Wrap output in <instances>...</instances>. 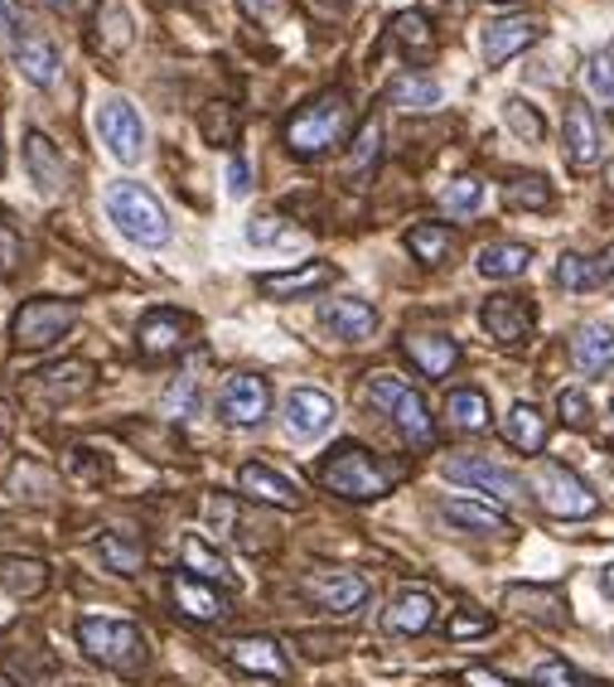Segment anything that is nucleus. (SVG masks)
I'll list each match as a JSON object with an SVG mask.
<instances>
[{
    "label": "nucleus",
    "instance_id": "obj_1",
    "mask_svg": "<svg viewBox=\"0 0 614 687\" xmlns=\"http://www.w3.org/2000/svg\"><path fill=\"white\" fill-rule=\"evenodd\" d=\"M315 474H319V484H325L329 494L354 499V504H372V499H382L387 489L402 480L407 465H402V460H382V455L364 451V445L344 441V445H334V451L319 460Z\"/></svg>",
    "mask_w": 614,
    "mask_h": 687
},
{
    "label": "nucleus",
    "instance_id": "obj_2",
    "mask_svg": "<svg viewBox=\"0 0 614 687\" xmlns=\"http://www.w3.org/2000/svg\"><path fill=\"white\" fill-rule=\"evenodd\" d=\"M349 98L344 92H325V98L305 102L300 112H290L286 122V151L296 155V161H319V155H329L334 145L349 136Z\"/></svg>",
    "mask_w": 614,
    "mask_h": 687
},
{
    "label": "nucleus",
    "instance_id": "obj_3",
    "mask_svg": "<svg viewBox=\"0 0 614 687\" xmlns=\"http://www.w3.org/2000/svg\"><path fill=\"white\" fill-rule=\"evenodd\" d=\"M0 49H6V59L16 63V69L30 78L34 88H53L59 83V49H53L49 34H39L30 20H24V10L16 0H0Z\"/></svg>",
    "mask_w": 614,
    "mask_h": 687
},
{
    "label": "nucleus",
    "instance_id": "obj_4",
    "mask_svg": "<svg viewBox=\"0 0 614 687\" xmlns=\"http://www.w3.org/2000/svg\"><path fill=\"white\" fill-rule=\"evenodd\" d=\"M78 644H83V654L92 664H102L112 673H141L145 658H151V639L131 619H98V615L78 619Z\"/></svg>",
    "mask_w": 614,
    "mask_h": 687
},
{
    "label": "nucleus",
    "instance_id": "obj_5",
    "mask_svg": "<svg viewBox=\"0 0 614 687\" xmlns=\"http://www.w3.org/2000/svg\"><path fill=\"white\" fill-rule=\"evenodd\" d=\"M106 218L122 228L131 243L141 247H160L170 243V218L165 208H160V199L151 189H141L136 180H116L112 189H106Z\"/></svg>",
    "mask_w": 614,
    "mask_h": 687
},
{
    "label": "nucleus",
    "instance_id": "obj_6",
    "mask_svg": "<svg viewBox=\"0 0 614 687\" xmlns=\"http://www.w3.org/2000/svg\"><path fill=\"white\" fill-rule=\"evenodd\" d=\"M368 398H372L378 412L392 417V427L402 431L417 451H431L436 445V421H431V412H426V398L411 388V382L392 378V373H378V378H368Z\"/></svg>",
    "mask_w": 614,
    "mask_h": 687
},
{
    "label": "nucleus",
    "instance_id": "obj_7",
    "mask_svg": "<svg viewBox=\"0 0 614 687\" xmlns=\"http://www.w3.org/2000/svg\"><path fill=\"white\" fill-rule=\"evenodd\" d=\"M538 499L542 509L552 513V519H595L600 513V499L595 489L581 480L571 465H562V460H542L538 465Z\"/></svg>",
    "mask_w": 614,
    "mask_h": 687
},
{
    "label": "nucleus",
    "instance_id": "obj_8",
    "mask_svg": "<svg viewBox=\"0 0 614 687\" xmlns=\"http://www.w3.org/2000/svg\"><path fill=\"white\" fill-rule=\"evenodd\" d=\"M73 325H78V300H59V296L24 300L16 310V349L44 353L49 344H59Z\"/></svg>",
    "mask_w": 614,
    "mask_h": 687
},
{
    "label": "nucleus",
    "instance_id": "obj_9",
    "mask_svg": "<svg viewBox=\"0 0 614 687\" xmlns=\"http://www.w3.org/2000/svg\"><path fill=\"white\" fill-rule=\"evenodd\" d=\"M92 382H98V373H92L83 359H69V363H49V368H39V373H30L20 382V398L34 402L39 412H53V407H63V402L88 398Z\"/></svg>",
    "mask_w": 614,
    "mask_h": 687
},
{
    "label": "nucleus",
    "instance_id": "obj_10",
    "mask_svg": "<svg viewBox=\"0 0 614 687\" xmlns=\"http://www.w3.org/2000/svg\"><path fill=\"white\" fill-rule=\"evenodd\" d=\"M305 601L319 605L325 615H358L368 605V581L358 572H344V566H319V572L300 576Z\"/></svg>",
    "mask_w": 614,
    "mask_h": 687
},
{
    "label": "nucleus",
    "instance_id": "obj_11",
    "mask_svg": "<svg viewBox=\"0 0 614 687\" xmlns=\"http://www.w3.org/2000/svg\"><path fill=\"white\" fill-rule=\"evenodd\" d=\"M446 480H456L464 489H479V494L499 499V504H528V489L509 465H493L484 455H450L446 460Z\"/></svg>",
    "mask_w": 614,
    "mask_h": 687
},
{
    "label": "nucleus",
    "instance_id": "obj_12",
    "mask_svg": "<svg viewBox=\"0 0 614 687\" xmlns=\"http://www.w3.org/2000/svg\"><path fill=\"white\" fill-rule=\"evenodd\" d=\"M98 136L122 165H136L145 155V122L126 98H102L98 102Z\"/></svg>",
    "mask_w": 614,
    "mask_h": 687
},
{
    "label": "nucleus",
    "instance_id": "obj_13",
    "mask_svg": "<svg viewBox=\"0 0 614 687\" xmlns=\"http://www.w3.org/2000/svg\"><path fill=\"white\" fill-rule=\"evenodd\" d=\"M272 412V382L262 373H233L218 388V417L228 427H262Z\"/></svg>",
    "mask_w": 614,
    "mask_h": 687
},
{
    "label": "nucleus",
    "instance_id": "obj_14",
    "mask_svg": "<svg viewBox=\"0 0 614 687\" xmlns=\"http://www.w3.org/2000/svg\"><path fill=\"white\" fill-rule=\"evenodd\" d=\"M194 335V320L190 315H180V310H151L145 320L136 325V349H141V359H175V353L190 344Z\"/></svg>",
    "mask_w": 614,
    "mask_h": 687
},
{
    "label": "nucleus",
    "instance_id": "obj_15",
    "mask_svg": "<svg viewBox=\"0 0 614 687\" xmlns=\"http://www.w3.org/2000/svg\"><path fill=\"white\" fill-rule=\"evenodd\" d=\"M24 165H30L34 189L49 194V199L73 189V165L63 161V151L44 136V131H24Z\"/></svg>",
    "mask_w": 614,
    "mask_h": 687
},
{
    "label": "nucleus",
    "instance_id": "obj_16",
    "mask_svg": "<svg viewBox=\"0 0 614 687\" xmlns=\"http://www.w3.org/2000/svg\"><path fill=\"white\" fill-rule=\"evenodd\" d=\"M562 145H566V165L576 170V175L600 165V122H595L591 102H566Z\"/></svg>",
    "mask_w": 614,
    "mask_h": 687
},
{
    "label": "nucleus",
    "instance_id": "obj_17",
    "mask_svg": "<svg viewBox=\"0 0 614 687\" xmlns=\"http://www.w3.org/2000/svg\"><path fill=\"white\" fill-rule=\"evenodd\" d=\"M532 300L523 296H489L484 310H479V325H484V335L493 344H523L532 335Z\"/></svg>",
    "mask_w": 614,
    "mask_h": 687
},
{
    "label": "nucleus",
    "instance_id": "obj_18",
    "mask_svg": "<svg viewBox=\"0 0 614 687\" xmlns=\"http://www.w3.org/2000/svg\"><path fill=\"white\" fill-rule=\"evenodd\" d=\"M402 353L426 378H446L460 363V344L450 335H440V329H411V335H402Z\"/></svg>",
    "mask_w": 614,
    "mask_h": 687
},
{
    "label": "nucleus",
    "instance_id": "obj_19",
    "mask_svg": "<svg viewBox=\"0 0 614 687\" xmlns=\"http://www.w3.org/2000/svg\"><path fill=\"white\" fill-rule=\"evenodd\" d=\"M319 325L329 329V335L349 339V344H364L378 335V310L368 306V300H354V296H334L319 306Z\"/></svg>",
    "mask_w": 614,
    "mask_h": 687
},
{
    "label": "nucleus",
    "instance_id": "obj_20",
    "mask_svg": "<svg viewBox=\"0 0 614 687\" xmlns=\"http://www.w3.org/2000/svg\"><path fill=\"white\" fill-rule=\"evenodd\" d=\"M228 658L252 678H276L286 683L290 678V658L282 654V644L266 639V634H247V639H228Z\"/></svg>",
    "mask_w": 614,
    "mask_h": 687
},
{
    "label": "nucleus",
    "instance_id": "obj_21",
    "mask_svg": "<svg viewBox=\"0 0 614 687\" xmlns=\"http://www.w3.org/2000/svg\"><path fill=\"white\" fill-rule=\"evenodd\" d=\"M170 596H175V611L198 619V625H218V619L228 615V601L218 596V586H208V581H198L190 572L170 576Z\"/></svg>",
    "mask_w": 614,
    "mask_h": 687
},
{
    "label": "nucleus",
    "instance_id": "obj_22",
    "mask_svg": "<svg viewBox=\"0 0 614 687\" xmlns=\"http://www.w3.org/2000/svg\"><path fill=\"white\" fill-rule=\"evenodd\" d=\"M237 489L266 509H300V489L290 484L286 474H276L272 465H262V460H247V465L237 470Z\"/></svg>",
    "mask_w": 614,
    "mask_h": 687
},
{
    "label": "nucleus",
    "instance_id": "obj_23",
    "mask_svg": "<svg viewBox=\"0 0 614 687\" xmlns=\"http://www.w3.org/2000/svg\"><path fill=\"white\" fill-rule=\"evenodd\" d=\"M334 427V398L319 388H296L286 398V431L300 435V441H310V435L329 431Z\"/></svg>",
    "mask_w": 614,
    "mask_h": 687
},
{
    "label": "nucleus",
    "instance_id": "obj_24",
    "mask_svg": "<svg viewBox=\"0 0 614 687\" xmlns=\"http://www.w3.org/2000/svg\"><path fill=\"white\" fill-rule=\"evenodd\" d=\"M542 39V24L528 20V16H513V20H493L484 30V63H509L513 54H523V49H532Z\"/></svg>",
    "mask_w": 614,
    "mask_h": 687
},
{
    "label": "nucleus",
    "instance_id": "obj_25",
    "mask_svg": "<svg viewBox=\"0 0 614 687\" xmlns=\"http://www.w3.org/2000/svg\"><path fill=\"white\" fill-rule=\"evenodd\" d=\"M334 276H339V271H334L329 262H305V267H296V271L262 276L257 290H262V296H272V300H296V296H315V290H325Z\"/></svg>",
    "mask_w": 614,
    "mask_h": 687
},
{
    "label": "nucleus",
    "instance_id": "obj_26",
    "mask_svg": "<svg viewBox=\"0 0 614 687\" xmlns=\"http://www.w3.org/2000/svg\"><path fill=\"white\" fill-rule=\"evenodd\" d=\"M571 363H576L585 378H605L614 368V329L610 325H581L576 335H571Z\"/></svg>",
    "mask_w": 614,
    "mask_h": 687
},
{
    "label": "nucleus",
    "instance_id": "obj_27",
    "mask_svg": "<svg viewBox=\"0 0 614 687\" xmlns=\"http://www.w3.org/2000/svg\"><path fill=\"white\" fill-rule=\"evenodd\" d=\"M0 664L16 673L20 683H30V687H53V683H59V664H53V654L39 639H24V649H16V644H0Z\"/></svg>",
    "mask_w": 614,
    "mask_h": 687
},
{
    "label": "nucleus",
    "instance_id": "obj_28",
    "mask_svg": "<svg viewBox=\"0 0 614 687\" xmlns=\"http://www.w3.org/2000/svg\"><path fill=\"white\" fill-rule=\"evenodd\" d=\"M382 625H387V634H402V639L426 634L436 625V596H431V591H402V596L387 605Z\"/></svg>",
    "mask_w": 614,
    "mask_h": 687
},
{
    "label": "nucleus",
    "instance_id": "obj_29",
    "mask_svg": "<svg viewBox=\"0 0 614 687\" xmlns=\"http://www.w3.org/2000/svg\"><path fill=\"white\" fill-rule=\"evenodd\" d=\"M59 474H53L49 465H39V460H16V470H10V494L20 499V504L30 509H44L59 499Z\"/></svg>",
    "mask_w": 614,
    "mask_h": 687
},
{
    "label": "nucleus",
    "instance_id": "obj_30",
    "mask_svg": "<svg viewBox=\"0 0 614 687\" xmlns=\"http://www.w3.org/2000/svg\"><path fill=\"white\" fill-rule=\"evenodd\" d=\"M503 441H509L513 451H523V455H542V445H546V412H542V407H532V402H513L509 417H503Z\"/></svg>",
    "mask_w": 614,
    "mask_h": 687
},
{
    "label": "nucleus",
    "instance_id": "obj_31",
    "mask_svg": "<svg viewBox=\"0 0 614 687\" xmlns=\"http://www.w3.org/2000/svg\"><path fill=\"white\" fill-rule=\"evenodd\" d=\"M503 601H509L518 615H528L532 625H546V629L566 625V601L556 596V591H546V586H509V596Z\"/></svg>",
    "mask_w": 614,
    "mask_h": 687
},
{
    "label": "nucleus",
    "instance_id": "obj_32",
    "mask_svg": "<svg viewBox=\"0 0 614 687\" xmlns=\"http://www.w3.org/2000/svg\"><path fill=\"white\" fill-rule=\"evenodd\" d=\"M180 557H184V566H190V576L208 581V586H237V572H233L228 562H223V552H218V547H208L198 533H184Z\"/></svg>",
    "mask_w": 614,
    "mask_h": 687
},
{
    "label": "nucleus",
    "instance_id": "obj_33",
    "mask_svg": "<svg viewBox=\"0 0 614 687\" xmlns=\"http://www.w3.org/2000/svg\"><path fill=\"white\" fill-rule=\"evenodd\" d=\"M98 557L106 572H116V576H136L141 566H145V543L131 527H112V533H102L98 537Z\"/></svg>",
    "mask_w": 614,
    "mask_h": 687
},
{
    "label": "nucleus",
    "instance_id": "obj_34",
    "mask_svg": "<svg viewBox=\"0 0 614 687\" xmlns=\"http://www.w3.org/2000/svg\"><path fill=\"white\" fill-rule=\"evenodd\" d=\"M0 586L20 601H34L49 591V566L39 557H6L0 562Z\"/></svg>",
    "mask_w": 614,
    "mask_h": 687
},
{
    "label": "nucleus",
    "instance_id": "obj_35",
    "mask_svg": "<svg viewBox=\"0 0 614 687\" xmlns=\"http://www.w3.org/2000/svg\"><path fill=\"white\" fill-rule=\"evenodd\" d=\"M440 519L456 523L460 533H503V527H509L499 509L474 504V499H446V504H440Z\"/></svg>",
    "mask_w": 614,
    "mask_h": 687
},
{
    "label": "nucleus",
    "instance_id": "obj_36",
    "mask_svg": "<svg viewBox=\"0 0 614 687\" xmlns=\"http://www.w3.org/2000/svg\"><path fill=\"white\" fill-rule=\"evenodd\" d=\"M407 253L421 262V267H440L450 253H456V233L446 228V223H417V228L407 233Z\"/></svg>",
    "mask_w": 614,
    "mask_h": 687
},
{
    "label": "nucleus",
    "instance_id": "obj_37",
    "mask_svg": "<svg viewBox=\"0 0 614 687\" xmlns=\"http://www.w3.org/2000/svg\"><path fill=\"white\" fill-rule=\"evenodd\" d=\"M528 267H532L528 243H493L479 253V276H489V281H509V276H523Z\"/></svg>",
    "mask_w": 614,
    "mask_h": 687
},
{
    "label": "nucleus",
    "instance_id": "obj_38",
    "mask_svg": "<svg viewBox=\"0 0 614 687\" xmlns=\"http://www.w3.org/2000/svg\"><path fill=\"white\" fill-rule=\"evenodd\" d=\"M446 421L456 431H484L489 427V398L479 388H456L446 398Z\"/></svg>",
    "mask_w": 614,
    "mask_h": 687
},
{
    "label": "nucleus",
    "instance_id": "obj_39",
    "mask_svg": "<svg viewBox=\"0 0 614 687\" xmlns=\"http://www.w3.org/2000/svg\"><path fill=\"white\" fill-rule=\"evenodd\" d=\"M387 102H397V107H411V112H426L440 102V83L426 73H402L387 83Z\"/></svg>",
    "mask_w": 614,
    "mask_h": 687
},
{
    "label": "nucleus",
    "instance_id": "obj_40",
    "mask_svg": "<svg viewBox=\"0 0 614 687\" xmlns=\"http://www.w3.org/2000/svg\"><path fill=\"white\" fill-rule=\"evenodd\" d=\"M552 184L542 175H513L503 180V204L509 208H523V214H542V208H552Z\"/></svg>",
    "mask_w": 614,
    "mask_h": 687
},
{
    "label": "nucleus",
    "instance_id": "obj_41",
    "mask_svg": "<svg viewBox=\"0 0 614 687\" xmlns=\"http://www.w3.org/2000/svg\"><path fill=\"white\" fill-rule=\"evenodd\" d=\"M378 155H382V122L378 116H368V122L358 126L354 151H349V180H364L368 170L378 165Z\"/></svg>",
    "mask_w": 614,
    "mask_h": 687
},
{
    "label": "nucleus",
    "instance_id": "obj_42",
    "mask_svg": "<svg viewBox=\"0 0 614 687\" xmlns=\"http://www.w3.org/2000/svg\"><path fill=\"white\" fill-rule=\"evenodd\" d=\"M136 39V30H131V16L122 6H98V44L102 54H122V49Z\"/></svg>",
    "mask_w": 614,
    "mask_h": 687
},
{
    "label": "nucleus",
    "instance_id": "obj_43",
    "mask_svg": "<svg viewBox=\"0 0 614 687\" xmlns=\"http://www.w3.org/2000/svg\"><path fill=\"white\" fill-rule=\"evenodd\" d=\"M479 204H484V180L479 175L450 180V189L440 194V214H450V218H470Z\"/></svg>",
    "mask_w": 614,
    "mask_h": 687
},
{
    "label": "nucleus",
    "instance_id": "obj_44",
    "mask_svg": "<svg viewBox=\"0 0 614 687\" xmlns=\"http://www.w3.org/2000/svg\"><path fill=\"white\" fill-rule=\"evenodd\" d=\"M556 286L566 290V296H585V290L600 286V271H595V257H581V253H566L556 262Z\"/></svg>",
    "mask_w": 614,
    "mask_h": 687
},
{
    "label": "nucleus",
    "instance_id": "obj_45",
    "mask_svg": "<svg viewBox=\"0 0 614 687\" xmlns=\"http://www.w3.org/2000/svg\"><path fill=\"white\" fill-rule=\"evenodd\" d=\"M392 39L407 49V54H426V49L436 44V30H431V20H426L421 10H402V16L392 20Z\"/></svg>",
    "mask_w": 614,
    "mask_h": 687
},
{
    "label": "nucleus",
    "instance_id": "obj_46",
    "mask_svg": "<svg viewBox=\"0 0 614 687\" xmlns=\"http://www.w3.org/2000/svg\"><path fill=\"white\" fill-rule=\"evenodd\" d=\"M503 122H509V131H518L528 145H538L542 136H546V122L538 112H532V102H523V98H509L503 102Z\"/></svg>",
    "mask_w": 614,
    "mask_h": 687
},
{
    "label": "nucleus",
    "instance_id": "obj_47",
    "mask_svg": "<svg viewBox=\"0 0 614 687\" xmlns=\"http://www.w3.org/2000/svg\"><path fill=\"white\" fill-rule=\"evenodd\" d=\"M493 625H499V619H493L489 611H474V605H464V611L450 615L446 634H450L456 644H464V639H484V634H493Z\"/></svg>",
    "mask_w": 614,
    "mask_h": 687
},
{
    "label": "nucleus",
    "instance_id": "obj_48",
    "mask_svg": "<svg viewBox=\"0 0 614 687\" xmlns=\"http://www.w3.org/2000/svg\"><path fill=\"white\" fill-rule=\"evenodd\" d=\"M198 122H204L208 145H233L237 141V112L228 107V102H208Z\"/></svg>",
    "mask_w": 614,
    "mask_h": 687
},
{
    "label": "nucleus",
    "instance_id": "obj_49",
    "mask_svg": "<svg viewBox=\"0 0 614 687\" xmlns=\"http://www.w3.org/2000/svg\"><path fill=\"white\" fill-rule=\"evenodd\" d=\"M556 412H562V427H571V431H585L595 421V407H591V398H585L581 388H562V392H556Z\"/></svg>",
    "mask_w": 614,
    "mask_h": 687
},
{
    "label": "nucleus",
    "instance_id": "obj_50",
    "mask_svg": "<svg viewBox=\"0 0 614 687\" xmlns=\"http://www.w3.org/2000/svg\"><path fill=\"white\" fill-rule=\"evenodd\" d=\"M20 262H24V233L16 228V218L0 208V271L6 276H16L20 271Z\"/></svg>",
    "mask_w": 614,
    "mask_h": 687
},
{
    "label": "nucleus",
    "instance_id": "obj_51",
    "mask_svg": "<svg viewBox=\"0 0 614 687\" xmlns=\"http://www.w3.org/2000/svg\"><path fill=\"white\" fill-rule=\"evenodd\" d=\"M165 412L170 417H194L198 412V378L194 373H184L165 388Z\"/></svg>",
    "mask_w": 614,
    "mask_h": 687
},
{
    "label": "nucleus",
    "instance_id": "obj_52",
    "mask_svg": "<svg viewBox=\"0 0 614 687\" xmlns=\"http://www.w3.org/2000/svg\"><path fill=\"white\" fill-rule=\"evenodd\" d=\"M247 243H257V247H276V243H290V228H286L282 218L262 214V218H252V223H247Z\"/></svg>",
    "mask_w": 614,
    "mask_h": 687
},
{
    "label": "nucleus",
    "instance_id": "obj_53",
    "mask_svg": "<svg viewBox=\"0 0 614 687\" xmlns=\"http://www.w3.org/2000/svg\"><path fill=\"white\" fill-rule=\"evenodd\" d=\"M538 687H591V683H585L566 658H546V664L538 668Z\"/></svg>",
    "mask_w": 614,
    "mask_h": 687
},
{
    "label": "nucleus",
    "instance_id": "obj_54",
    "mask_svg": "<svg viewBox=\"0 0 614 687\" xmlns=\"http://www.w3.org/2000/svg\"><path fill=\"white\" fill-rule=\"evenodd\" d=\"M591 92L600 102H614V54H595L591 59Z\"/></svg>",
    "mask_w": 614,
    "mask_h": 687
},
{
    "label": "nucleus",
    "instance_id": "obj_55",
    "mask_svg": "<svg viewBox=\"0 0 614 687\" xmlns=\"http://www.w3.org/2000/svg\"><path fill=\"white\" fill-rule=\"evenodd\" d=\"M237 10H243L247 20H257V24H276L286 16V0H237Z\"/></svg>",
    "mask_w": 614,
    "mask_h": 687
},
{
    "label": "nucleus",
    "instance_id": "obj_56",
    "mask_svg": "<svg viewBox=\"0 0 614 687\" xmlns=\"http://www.w3.org/2000/svg\"><path fill=\"white\" fill-rule=\"evenodd\" d=\"M464 687H523V683H513V678H503V673L474 664V668H464Z\"/></svg>",
    "mask_w": 614,
    "mask_h": 687
},
{
    "label": "nucleus",
    "instance_id": "obj_57",
    "mask_svg": "<svg viewBox=\"0 0 614 687\" xmlns=\"http://www.w3.org/2000/svg\"><path fill=\"white\" fill-rule=\"evenodd\" d=\"M595 271H600V290H614V243L605 247V257H595Z\"/></svg>",
    "mask_w": 614,
    "mask_h": 687
},
{
    "label": "nucleus",
    "instance_id": "obj_58",
    "mask_svg": "<svg viewBox=\"0 0 614 687\" xmlns=\"http://www.w3.org/2000/svg\"><path fill=\"white\" fill-rule=\"evenodd\" d=\"M228 189H233V194H247V189H252V180H247V165H243V161H233V165H228Z\"/></svg>",
    "mask_w": 614,
    "mask_h": 687
},
{
    "label": "nucleus",
    "instance_id": "obj_59",
    "mask_svg": "<svg viewBox=\"0 0 614 687\" xmlns=\"http://www.w3.org/2000/svg\"><path fill=\"white\" fill-rule=\"evenodd\" d=\"M39 6H49L53 16H78V10H83L88 0H39Z\"/></svg>",
    "mask_w": 614,
    "mask_h": 687
},
{
    "label": "nucleus",
    "instance_id": "obj_60",
    "mask_svg": "<svg viewBox=\"0 0 614 687\" xmlns=\"http://www.w3.org/2000/svg\"><path fill=\"white\" fill-rule=\"evenodd\" d=\"M600 586H605V596L614 601V562L605 566V572H600Z\"/></svg>",
    "mask_w": 614,
    "mask_h": 687
},
{
    "label": "nucleus",
    "instance_id": "obj_61",
    "mask_svg": "<svg viewBox=\"0 0 614 687\" xmlns=\"http://www.w3.org/2000/svg\"><path fill=\"white\" fill-rule=\"evenodd\" d=\"M315 6H319V10H344L349 0H315Z\"/></svg>",
    "mask_w": 614,
    "mask_h": 687
},
{
    "label": "nucleus",
    "instance_id": "obj_62",
    "mask_svg": "<svg viewBox=\"0 0 614 687\" xmlns=\"http://www.w3.org/2000/svg\"><path fill=\"white\" fill-rule=\"evenodd\" d=\"M605 184H610V194H614V165H605Z\"/></svg>",
    "mask_w": 614,
    "mask_h": 687
},
{
    "label": "nucleus",
    "instance_id": "obj_63",
    "mask_svg": "<svg viewBox=\"0 0 614 687\" xmlns=\"http://www.w3.org/2000/svg\"><path fill=\"white\" fill-rule=\"evenodd\" d=\"M493 6H513V0H493Z\"/></svg>",
    "mask_w": 614,
    "mask_h": 687
},
{
    "label": "nucleus",
    "instance_id": "obj_64",
    "mask_svg": "<svg viewBox=\"0 0 614 687\" xmlns=\"http://www.w3.org/2000/svg\"><path fill=\"white\" fill-rule=\"evenodd\" d=\"M0 165H6V161H0Z\"/></svg>",
    "mask_w": 614,
    "mask_h": 687
}]
</instances>
